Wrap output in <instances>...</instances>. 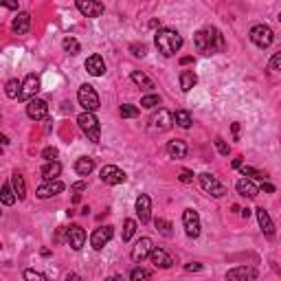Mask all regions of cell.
<instances>
[{
    "instance_id": "cell-1",
    "label": "cell",
    "mask_w": 281,
    "mask_h": 281,
    "mask_svg": "<svg viewBox=\"0 0 281 281\" xmlns=\"http://www.w3.org/2000/svg\"><path fill=\"white\" fill-rule=\"evenodd\" d=\"M194 44H196V49H198V53H202V55H218V53H222L226 49L224 35L220 33V29H215V27L200 29V31L194 35Z\"/></svg>"
},
{
    "instance_id": "cell-2",
    "label": "cell",
    "mask_w": 281,
    "mask_h": 281,
    "mask_svg": "<svg viewBox=\"0 0 281 281\" xmlns=\"http://www.w3.org/2000/svg\"><path fill=\"white\" fill-rule=\"evenodd\" d=\"M154 44L165 57H171L182 49V35L174 29H158L154 35Z\"/></svg>"
},
{
    "instance_id": "cell-3",
    "label": "cell",
    "mask_w": 281,
    "mask_h": 281,
    "mask_svg": "<svg viewBox=\"0 0 281 281\" xmlns=\"http://www.w3.org/2000/svg\"><path fill=\"white\" fill-rule=\"evenodd\" d=\"M77 123H79L81 132L88 136V141H92V143L101 141V125H99V119L95 117V112L83 110L81 115L77 117Z\"/></svg>"
},
{
    "instance_id": "cell-4",
    "label": "cell",
    "mask_w": 281,
    "mask_h": 281,
    "mask_svg": "<svg viewBox=\"0 0 281 281\" xmlns=\"http://www.w3.org/2000/svg\"><path fill=\"white\" fill-rule=\"evenodd\" d=\"M77 99H79V106L83 108V110H88V112H97L99 106H101L99 95H97V90H95L90 83L79 86V90H77Z\"/></svg>"
},
{
    "instance_id": "cell-5",
    "label": "cell",
    "mask_w": 281,
    "mask_h": 281,
    "mask_svg": "<svg viewBox=\"0 0 281 281\" xmlns=\"http://www.w3.org/2000/svg\"><path fill=\"white\" fill-rule=\"evenodd\" d=\"M248 38H250V42H253L255 46H259V49H268V46L274 42V33H272V29L268 25H255L248 31Z\"/></svg>"
},
{
    "instance_id": "cell-6",
    "label": "cell",
    "mask_w": 281,
    "mask_h": 281,
    "mask_svg": "<svg viewBox=\"0 0 281 281\" xmlns=\"http://www.w3.org/2000/svg\"><path fill=\"white\" fill-rule=\"evenodd\" d=\"M198 180H200V187L205 189L209 196H213V198H224V196H226V187H224V184L220 182L215 176L209 174V171L200 174V176H198Z\"/></svg>"
},
{
    "instance_id": "cell-7",
    "label": "cell",
    "mask_w": 281,
    "mask_h": 281,
    "mask_svg": "<svg viewBox=\"0 0 281 281\" xmlns=\"http://www.w3.org/2000/svg\"><path fill=\"white\" fill-rule=\"evenodd\" d=\"M182 226H184L187 237L196 240V237L200 235V215H198V211H194V209H184L182 211Z\"/></svg>"
},
{
    "instance_id": "cell-8",
    "label": "cell",
    "mask_w": 281,
    "mask_h": 281,
    "mask_svg": "<svg viewBox=\"0 0 281 281\" xmlns=\"http://www.w3.org/2000/svg\"><path fill=\"white\" fill-rule=\"evenodd\" d=\"M99 178H101V182H106V184H121L128 180L125 171L119 169L117 165H104L99 171Z\"/></svg>"
},
{
    "instance_id": "cell-9",
    "label": "cell",
    "mask_w": 281,
    "mask_h": 281,
    "mask_svg": "<svg viewBox=\"0 0 281 281\" xmlns=\"http://www.w3.org/2000/svg\"><path fill=\"white\" fill-rule=\"evenodd\" d=\"M27 117L33 119V121H44L49 117V104L44 99L33 97L31 101H27Z\"/></svg>"
},
{
    "instance_id": "cell-10",
    "label": "cell",
    "mask_w": 281,
    "mask_h": 281,
    "mask_svg": "<svg viewBox=\"0 0 281 281\" xmlns=\"http://www.w3.org/2000/svg\"><path fill=\"white\" fill-rule=\"evenodd\" d=\"M171 123H174V115L160 108L158 115H154L149 119V130H152V132H167V130L171 128Z\"/></svg>"
},
{
    "instance_id": "cell-11",
    "label": "cell",
    "mask_w": 281,
    "mask_h": 281,
    "mask_svg": "<svg viewBox=\"0 0 281 281\" xmlns=\"http://www.w3.org/2000/svg\"><path fill=\"white\" fill-rule=\"evenodd\" d=\"M112 235H115V229H112V226H97L90 235V246L95 250H101L108 242L112 240Z\"/></svg>"
},
{
    "instance_id": "cell-12",
    "label": "cell",
    "mask_w": 281,
    "mask_h": 281,
    "mask_svg": "<svg viewBox=\"0 0 281 281\" xmlns=\"http://www.w3.org/2000/svg\"><path fill=\"white\" fill-rule=\"evenodd\" d=\"M66 242L70 244V248L73 250H81L83 244H86V231H83V226L70 224L66 229Z\"/></svg>"
},
{
    "instance_id": "cell-13",
    "label": "cell",
    "mask_w": 281,
    "mask_h": 281,
    "mask_svg": "<svg viewBox=\"0 0 281 281\" xmlns=\"http://www.w3.org/2000/svg\"><path fill=\"white\" fill-rule=\"evenodd\" d=\"M64 191V182L62 180H44L40 184L38 189H35V196H38L40 200H46V198H53V196H57V194H62Z\"/></svg>"
},
{
    "instance_id": "cell-14",
    "label": "cell",
    "mask_w": 281,
    "mask_h": 281,
    "mask_svg": "<svg viewBox=\"0 0 281 281\" xmlns=\"http://www.w3.org/2000/svg\"><path fill=\"white\" fill-rule=\"evenodd\" d=\"M75 5H77V9H79V14L86 18H99L106 11V7L99 0H75Z\"/></svg>"
},
{
    "instance_id": "cell-15",
    "label": "cell",
    "mask_w": 281,
    "mask_h": 281,
    "mask_svg": "<svg viewBox=\"0 0 281 281\" xmlns=\"http://www.w3.org/2000/svg\"><path fill=\"white\" fill-rule=\"evenodd\" d=\"M40 92V77L38 75H27L22 81V90H20V101H31L35 95Z\"/></svg>"
},
{
    "instance_id": "cell-16",
    "label": "cell",
    "mask_w": 281,
    "mask_h": 281,
    "mask_svg": "<svg viewBox=\"0 0 281 281\" xmlns=\"http://www.w3.org/2000/svg\"><path fill=\"white\" fill-rule=\"evenodd\" d=\"M152 250H154V242L149 240V237H141V240L136 242V246L132 248V253H130V257H132V261H134V264H141L143 259H147Z\"/></svg>"
},
{
    "instance_id": "cell-17",
    "label": "cell",
    "mask_w": 281,
    "mask_h": 281,
    "mask_svg": "<svg viewBox=\"0 0 281 281\" xmlns=\"http://www.w3.org/2000/svg\"><path fill=\"white\" fill-rule=\"evenodd\" d=\"M136 215H139L141 224H147L149 220H152V198H149L147 194H141L139 198H136Z\"/></svg>"
},
{
    "instance_id": "cell-18",
    "label": "cell",
    "mask_w": 281,
    "mask_h": 281,
    "mask_svg": "<svg viewBox=\"0 0 281 281\" xmlns=\"http://www.w3.org/2000/svg\"><path fill=\"white\" fill-rule=\"evenodd\" d=\"M235 189L242 198H248V200H255L257 196H259V187L253 182V178H246V176L235 182Z\"/></svg>"
},
{
    "instance_id": "cell-19",
    "label": "cell",
    "mask_w": 281,
    "mask_h": 281,
    "mask_svg": "<svg viewBox=\"0 0 281 281\" xmlns=\"http://www.w3.org/2000/svg\"><path fill=\"white\" fill-rule=\"evenodd\" d=\"M255 215H257V222H259L261 231H264V235L268 237V240H272V237H274V222H272L270 213H268L264 207H257Z\"/></svg>"
},
{
    "instance_id": "cell-20",
    "label": "cell",
    "mask_w": 281,
    "mask_h": 281,
    "mask_svg": "<svg viewBox=\"0 0 281 281\" xmlns=\"http://www.w3.org/2000/svg\"><path fill=\"white\" fill-rule=\"evenodd\" d=\"M149 261L154 264V268H171L174 266V257L167 253L165 248H154L149 253Z\"/></svg>"
},
{
    "instance_id": "cell-21",
    "label": "cell",
    "mask_w": 281,
    "mask_h": 281,
    "mask_svg": "<svg viewBox=\"0 0 281 281\" xmlns=\"http://www.w3.org/2000/svg\"><path fill=\"white\" fill-rule=\"evenodd\" d=\"M255 277H257V270L255 268H246V266L231 268L226 272V279H231V281H246V279H255Z\"/></svg>"
},
{
    "instance_id": "cell-22",
    "label": "cell",
    "mask_w": 281,
    "mask_h": 281,
    "mask_svg": "<svg viewBox=\"0 0 281 281\" xmlns=\"http://www.w3.org/2000/svg\"><path fill=\"white\" fill-rule=\"evenodd\" d=\"M86 70L90 73L92 77H101L106 73V62L101 55H90L86 59Z\"/></svg>"
},
{
    "instance_id": "cell-23",
    "label": "cell",
    "mask_w": 281,
    "mask_h": 281,
    "mask_svg": "<svg viewBox=\"0 0 281 281\" xmlns=\"http://www.w3.org/2000/svg\"><path fill=\"white\" fill-rule=\"evenodd\" d=\"M11 29H14L18 35H27L29 29H31V16H29L27 11H20L18 18L14 20V25H11Z\"/></svg>"
},
{
    "instance_id": "cell-24",
    "label": "cell",
    "mask_w": 281,
    "mask_h": 281,
    "mask_svg": "<svg viewBox=\"0 0 281 281\" xmlns=\"http://www.w3.org/2000/svg\"><path fill=\"white\" fill-rule=\"evenodd\" d=\"M187 152H189L187 143L180 141V139H174V141L167 143V154H169L171 158H184L187 156Z\"/></svg>"
},
{
    "instance_id": "cell-25",
    "label": "cell",
    "mask_w": 281,
    "mask_h": 281,
    "mask_svg": "<svg viewBox=\"0 0 281 281\" xmlns=\"http://www.w3.org/2000/svg\"><path fill=\"white\" fill-rule=\"evenodd\" d=\"M59 174H62V165H59L57 160H46V163L42 165V178H44V180H55Z\"/></svg>"
},
{
    "instance_id": "cell-26",
    "label": "cell",
    "mask_w": 281,
    "mask_h": 281,
    "mask_svg": "<svg viewBox=\"0 0 281 281\" xmlns=\"http://www.w3.org/2000/svg\"><path fill=\"white\" fill-rule=\"evenodd\" d=\"M92 169H95V160H92V158L81 156V158L75 160V171H77L79 176H90Z\"/></svg>"
},
{
    "instance_id": "cell-27",
    "label": "cell",
    "mask_w": 281,
    "mask_h": 281,
    "mask_svg": "<svg viewBox=\"0 0 281 281\" xmlns=\"http://www.w3.org/2000/svg\"><path fill=\"white\" fill-rule=\"evenodd\" d=\"M130 79H132L139 88H143V90H152V88H154V81L149 79V77H147L145 73H141V70H132Z\"/></svg>"
},
{
    "instance_id": "cell-28",
    "label": "cell",
    "mask_w": 281,
    "mask_h": 281,
    "mask_svg": "<svg viewBox=\"0 0 281 281\" xmlns=\"http://www.w3.org/2000/svg\"><path fill=\"white\" fill-rule=\"evenodd\" d=\"M196 83H198V77H196L194 70H182V73H180V90L189 92Z\"/></svg>"
},
{
    "instance_id": "cell-29",
    "label": "cell",
    "mask_w": 281,
    "mask_h": 281,
    "mask_svg": "<svg viewBox=\"0 0 281 281\" xmlns=\"http://www.w3.org/2000/svg\"><path fill=\"white\" fill-rule=\"evenodd\" d=\"M11 184H14V191L18 196V200H25L27 198V184H25V178H22V174H16L11 176Z\"/></svg>"
},
{
    "instance_id": "cell-30",
    "label": "cell",
    "mask_w": 281,
    "mask_h": 281,
    "mask_svg": "<svg viewBox=\"0 0 281 281\" xmlns=\"http://www.w3.org/2000/svg\"><path fill=\"white\" fill-rule=\"evenodd\" d=\"M0 200H3L5 207H11L18 200V196H16V191H14V184H11V182L3 184V194H0Z\"/></svg>"
},
{
    "instance_id": "cell-31",
    "label": "cell",
    "mask_w": 281,
    "mask_h": 281,
    "mask_svg": "<svg viewBox=\"0 0 281 281\" xmlns=\"http://www.w3.org/2000/svg\"><path fill=\"white\" fill-rule=\"evenodd\" d=\"M20 90H22V83L18 79H9L7 86H5V92H7L9 99H20Z\"/></svg>"
},
{
    "instance_id": "cell-32",
    "label": "cell",
    "mask_w": 281,
    "mask_h": 281,
    "mask_svg": "<svg viewBox=\"0 0 281 281\" xmlns=\"http://www.w3.org/2000/svg\"><path fill=\"white\" fill-rule=\"evenodd\" d=\"M174 123L187 130V128H191V123H194V121H191V115L187 110H176L174 112Z\"/></svg>"
},
{
    "instance_id": "cell-33",
    "label": "cell",
    "mask_w": 281,
    "mask_h": 281,
    "mask_svg": "<svg viewBox=\"0 0 281 281\" xmlns=\"http://www.w3.org/2000/svg\"><path fill=\"white\" fill-rule=\"evenodd\" d=\"M119 115H121L123 119H136L141 115V110L136 106H132V104H123L121 108H119Z\"/></svg>"
},
{
    "instance_id": "cell-34",
    "label": "cell",
    "mask_w": 281,
    "mask_h": 281,
    "mask_svg": "<svg viewBox=\"0 0 281 281\" xmlns=\"http://www.w3.org/2000/svg\"><path fill=\"white\" fill-rule=\"evenodd\" d=\"M154 224H156V229H158V233L163 237H171V235H174V231H171V224L167 222V220L156 218V220H154Z\"/></svg>"
},
{
    "instance_id": "cell-35",
    "label": "cell",
    "mask_w": 281,
    "mask_h": 281,
    "mask_svg": "<svg viewBox=\"0 0 281 281\" xmlns=\"http://www.w3.org/2000/svg\"><path fill=\"white\" fill-rule=\"evenodd\" d=\"M134 233H136V222L134 220H125L123 222V242H130L134 237Z\"/></svg>"
},
{
    "instance_id": "cell-36",
    "label": "cell",
    "mask_w": 281,
    "mask_h": 281,
    "mask_svg": "<svg viewBox=\"0 0 281 281\" xmlns=\"http://www.w3.org/2000/svg\"><path fill=\"white\" fill-rule=\"evenodd\" d=\"M240 169H242V174L246 178H255V180H266V178H268L266 174H261V171H257L255 167H248V165H242Z\"/></svg>"
},
{
    "instance_id": "cell-37",
    "label": "cell",
    "mask_w": 281,
    "mask_h": 281,
    "mask_svg": "<svg viewBox=\"0 0 281 281\" xmlns=\"http://www.w3.org/2000/svg\"><path fill=\"white\" fill-rule=\"evenodd\" d=\"M62 46H64V51L70 53V55H77V53L81 51V46H79V42H77L75 38H66L62 42Z\"/></svg>"
},
{
    "instance_id": "cell-38",
    "label": "cell",
    "mask_w": 281,
    "mask_h": 281,
    "mask_svg": "<svg viewBox=\"0 0 281 281\" xmlns=\"http://www.w3.org/2000/svg\"><path fill=\"white\" fill-rule=\"evenodd\" d=\"M158 104H160V97H158V95H145V97L141 99V108H147V110L156 108Z\"/></svg>"
},
{
    "instance_id": "cell-39",
    "label": "cell",
    "mask_w": 281,
    "mask_h": 281,
    "mask_svg": "<svg viewBox=\"0 0 281 281\" xmlns=\"http://www.w3.org/2000/svg\"><path fill=\"white\" fill-rule=\"evenodd\" d=\"M149 277H152V270H147V268H134V270L130 272V279H132V281L149 279Z\"/></svg>"
},
{
    "instance_id": "cell-40",
    "label": "cell",
    "mask_w": 281,
    "mask_h": 281,
    "mask_svg": "<svg viewBox=\"0 0 281 281\" xmlns=\"http://www.w3.org/2000/svg\"><path fill=\"white\" fill-rule=\"evenodd\" d=\"M25 279H29V281H46V274H42L38 270H25Z\"/></svg>"
},
{
    "instance_id": "cell-41",
    "label": "cell",
    "mask_w": 281,
    "mask_h": 281,
    "mask_svg": "<svg viewBox=\"0 0 281 281\" xmlns=\"http://www.w3.org/2000/svg\"><path fill=\"white\" fill-rule=\"evenodd\" d=\"M130 51H132L134 57H145V53H147L145 44H132V46H130Z\"/></svg>"
},
{
    "instance_id": "cell-42",
    "label": "cell",
    "mask_w": 281,
    "mask_h": 281,
    "mask_svg": "<svg viewBox=\"0 0 281 281\" xmlns=\"http://www.w3.org/2000/svg\"><path fill=\"white\" fill-rule=\"evenodd\" d=\"M215 147H218V152L222 154V156H229L231 149H229V145H226V143H224L222 139H215Z\"/></svg>"
},
{
    "instance_id": "cell-43",
    "label": "cell",
    "mask_w": 281,
    "mask_h": 281,
    "mask_svg": "<svg viewBox=\"0 0 281 281\" xmlns=\"http://www.w3.org/2000/svg\"><path fill=\"white\" fill-rule=\"evenodd\" d=\"M180 182H184V184H189V182H194V171H189V169H182L180 171Z\"/></svg>"
},
{
    "instance_id": "cell-44",
    "label": "cell",
    "mask_w": 281,
    "mask_h": 281,
    "mask_svg": "<svg viewBox=\"0 0 281 281\" xmlns=\"http://www.w3.org/2000/svg\"><path fill=\"white\" fill-rule=\"evenodd\" d=\"M55 156H57V149L55 147H46L44 152H42V158H44V160H55Z\"/></svg>"
},
{
    "instance_id": "cell-45",
    "label": "cell",
    "mask_w": 281,
    "mask_h": 281,
    "mask_svg": "<svg viewBox=\"0 0 281 281\" xmlns=\"http://www.w3.org/2000/svg\"><path fill=\"white\" fill-rule=\"evenodd\" d=\"M270 66L281 73V53H274V55L270 57Z\"/></svg>"
},
{
    "instance_id": "cell-46",
    "label": "cell",
    "mask_w": 281,
    "mask_h": 281,
    "mask_svg": "<svg viewBox=\"0 0 281 281\" xmlns=\"http://www.w3.org/2000/svg\"><path fill=\"white\" fill-rule=\"evenodd\" d=\"M259 191H266V194H274V187H272L270 182L261 180V184H259Z\"/></svg>"
},
{
    "instance_id": "cell-47",
    "label": "cell",
    "mask_w": 281,
    "mask_h": 281,
    "mask_svg": "<svg viewBox=\"0 0 281 281\" xmlns=\"http://www.w3.org/2000/svg\"><path fill=\"white\" fill-rule=\"evenodd\" d=\"M184 270H187V272H200L202 266L200 264H187V266H184Z\"/></svg>"
},
{
    "instance_id": "cell-48",
    "label": "cell",
    "mask_w": 281,
    "mask_h": 281,
    "mask_svg": "<svg viewBox=\"0 0 281 281\" xmlns=\"http://www.w3.org/2000/svg\"><path fill=\"white\" fill-rule=\"evenodd\" d=\"M3 5H5L7 9H11V11L18 9V0H3Z\"/></svg>"
},
{
    "instance_id": "cell-49",
    "label": "cell",
    "mask_w": 281,
    "mask_h": 281,
    "mask_svg": "<svg viewBox=\"0 0 281 281\" xmlns=\"http://www.w3.org/2000/svg\"><path fill=\"white\" fill-rule=\"evenodd\" d=\"M86 187H88V184H86V182L81 180V182H75V184H73V191H75V194H77V191H83V189H86Z\"/></svg>"
},
{
    "instance_id": "cell-50",
    "label": "cell",
    "mask_w": 281,
    "mask_h": 281,
    "mask_svg": "<svg viewBox=\"0 0 281 281\" xmlns=\"http://www.w3.org/2000/svg\"><path fill=\"white\" fill-rule=\"evenodd\" d=\"M191 62H194V57H191V55L180 57V64H182V66H187V64H191Z\"/></svg>"
},
{
    "instance_id": "cell-51",
    "label": "cell",
    "mask_w": 281,
    "mask_h": 281,
    "mask_svg": "<svg viewBox=\"0 0 281 281\" xmlns=\"http://www.w3.org/2000/svg\"><path fill=\"white\" fill-rule=\"evenodd\" d=\"M242 167V160L240 158H233V169H240Z\"/></svg>"
},
{
    "instance_id": "cell-52",
    "label": "cell",
    "mask_w": 281,
    "mask_h": 281,
    "mask_svg": "<svg viewBox=\"0 0 281 281\" xmlns=\"http://www.w3.org/2000/svg\"><path fill=\"white\" fill-rule=\"evenodd\" d=\"M237 132H240V123H233V134L237 136Z\"/></svg>"
},
{
    "instance_id": "cell-53",
    "label": "cell",
    "mask_w": 281,
    "mask_h": 281,
    "mask_svg": "<svg viewBox=\"0 0 281 281\" xmlns=\"http://www.w3.org/2000/svg\"><path fill=\"white\" fill-rule=\"evenodd\" d=\"M240 213H242V218H248V215H250V209H242Z\"/></svg>"
},
{
    "instance_id": "cell-54",
    "label": "cell",
    "mask_w": 281,
    "mask_h": 281,
    "mask_svg": "<svg viewBox=\"0 0 281 281\" xmlns=\"http://www.w3.org/2000/svg\"><path fill=\"white\" fill-rule=\"evenodd\" d=\"M279 22H281V14H279Z\"/></svg>"
}]
</instances>
